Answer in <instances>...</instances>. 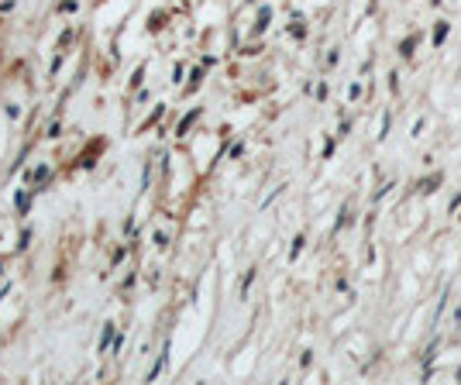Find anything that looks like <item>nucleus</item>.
Returning <instances> with one entry per match:
<instances>
[{
    "instance_id": "nucleus-2",
    "label": "nucleus",
    "mask_w": 461,
    "mask_h": 385,
    "mask_svg": "<svg viewBox=\"0 0 461 385\" xmlns=\"http://www.w3.org/2000/svg\"><path fill=\"white\" fill-rule=\"evenodd\" d=\"M413 45H416V38H406V45H399V52L403 56H413Z\"/></svg>"
},
{
    "instance_id": "nucleus-3",
    "label": "nucleus",
    "mask_w": 461,
    "mask_h": 385,
    "mask_svg": "<svg viewBox=\"0 0 461 385\" xmlns=\"http://www.w3.org/2000/svg\"><path fill=\"white\" fill-rule=\"evenodd\" d=\"M300 248H303V237H296V241H293V251H289V258H296V255H300Z\"/></svg>"
},
{
    "instance_id": "nucleus-1",
    "label": "nucleus",
    "mask_w": 461,
    "mask_h": 385,
    "mask_svg": "<svg viewBox=\"0 0 461 385\" xmlns=\"http://www.w3.org/2000/svg\"><path fill=\"white\" fill-rule=\"evenodd\" d=\"M444 35H447V21H440V25H437V35H434V45H440V42H444Z\"/></svg>"
}]
</instances>
